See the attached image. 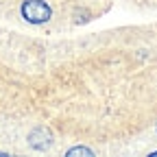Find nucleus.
I'll use <instances>...</instances> for the list:
<instances>
[{
    "mask_svg": "<svg viewBox=\"0 0 157 157\" xmlns=\"http://www.w3.org/2000/svg\"><path fill=\"white\" fill-rule=\"evenodd\" d=\"M22 15L31 24H42L50 17V7L44 0H26L22 5Z\"/></svg>",
    "mask_w": 157,
    "mask_h": 157,
    "instance_id": "f257e3e1",
    "label": "nucleus"
},
{
    "mask_svg": "<svg viewBox=\"0 0 157 157\" xmlns=\"http://www.w3.org/2000/svg\"><path fill=\"white\" fill-rule=\"evenodd\" d=\"M29 144H31L33 148H37V151H46V148H50V144H52V133H50L48 129H44V127H37V129L29 135Z\"/></svg>",
    "mask_w": 157,
    "mask_h": 157,
    "instance_id": "f03ea898",
    "label": "nucleus"
},
{
    "mask_svg": "<svg viewBox=\"0 0 157 157\" xmlns=\"http://www.w3.org/2000/svg\"><path fill=\"white\" fill-rule=\"evenodd\" d=\"M68 155H70V157H72V155H87V157H90V155H92V148L76 146V148H70V151H68Z\"/></svg>",
    "mask_w": 157,
    "mask_h": 157,
    "instance_id": "7ed1b4c3",
    "label": "nucleus"
}]
</instances>
